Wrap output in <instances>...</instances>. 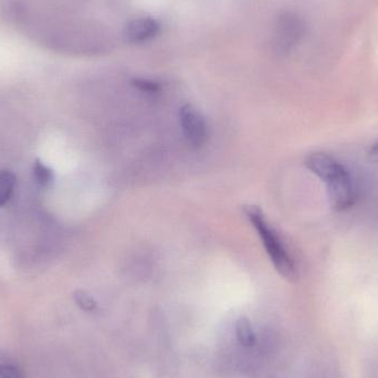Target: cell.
Masks as SVG:
<instances>
[{
	"label": "cell",
	"mask_w": 378,
	"mask_h": 378,
	"mask_svg": "<svg viewBox=\"0 0 378 378\" xmlns=\"http://www.w3.org/2000/svg\"><path fill=\"white\" fill-rule=\"evenodd\" d=\"M245 214L249 221L252 223L259 236L261 237L264 249L267 251L268 256L271 259V262L277 273L286 280H295L297 268L294 264L293 259L286 250V246L283 245L280 236L273 227L270 226L261 209H259L256 206H247L245 208Z\"/></svg>",
	"instance_id": "6da1fadb"
},
{
	"label": "cell",
	"mask_w": 378,
	"mask_h": 378,
	"mask_svg": "<svg viewBox=\"0 0 378 378\" xmlns=\"http://www.w3.org/2000/svg\"><path fill=\"white\" fill-rule=\"evenodd\" d=\"M325 184L329 206L334 212L348 209L356 202V185L347 169Z\"/></svg>",
	"instance_id": "7a4b0ae2"
},
{
	"label": "cell",
	"mask_w": 378,
	"mask_h": 378,
	"mask_svg": "<svg viewBox=\"0 0 378 378\" xmlns=\"http://www.w3.org/2000/svg\"><path fill=\"white\" fill-rule=\"evenodd\" d=\"M180 122L188 144H191L195 148H199L206 143L208 135L206 122L202 113L195 106L191 104L182 106L180 111Z\"/></svg>",
	"instance_id": "3957f363"
},
{
	"label": "cell",
	"mask_w": 378,
	"mask_h": 378,
	"mask_svg": "<svg viewBox=\"0 0 378 378\" xmlns=\"http://www.w3.org/2000/svg\"><path fill=\"white\" fill-rule=\"evenodd\" d=\"M304 33V22L299 16L286 12L277 20V44L282 51L293 48L302 38Z\"/></svg>",
	"instance_id": "277c9868"
},
{
	"label": "cell",
	"mask_w": 378,
	"mask_h": 378,
	"mask_svg": "<svg viewBox=\"0 0 378 378\" xmlns=\"http://www.w3.org/2000/svg\"><path fill=\"white\" fill-rule=\"evenodd\" d=\"M304 164L309 171L324 182H329L346 169L336 158L325 153H312L305 158Z\"/></svg>",
	"instance_id": "5b68a950"
},
{
	"label": "cell",
	"mask_w": 378,
	"mask_h": 378,
	"mask_svg": "<svg viewBox=\"0 0 378 378\" xmlns=\"http://www.w3.org/2000/svg\"><path fill=\"white\" fill-rule=\"evenodd\" d=\"M160 31V24L153 18H137L126 25L124 35L130 42L141 44L154 38Z\"/></svg>",
	"instance_id": "8992f818"
},
{
	"label": "cell",
	"mask_w": 378,
	"mask_h": 378,
	"mask_svg": "<svg viewBox=\"0 0 378 378\" xmlns=\"http://www.w3.org/2000/svg\"><path fill=\"white\" fill-rule=\"evenodd\" d=\"M16 186V176L8 171H0V207L10 199Z\"/></svg>",
	"instance_id": "52a82bcc"
},
{
	"label": "cell",
	"mask_w": 378,
	"mask_h": 378,
	"mask_svg": "<svg viewBox=\"0 0 378 378\" xmlns=\"http://www.w3.org/2000/svg\"><path fill=\"white\" fill-rule=\"evenodd\" d=\"M236 334L238 341L243 346H252L256 343V335L253 332L251 323L247 318H240L236 323Z\"/></svg>",
	"instance_id": "ba28073f"
},
{
	"label": "cell",
	"mask_w": 378,
	"mask_h": 378,
	"mask_svg": "<svg viewBox=\"0 0 378 378\" xmlns=\"http://www.w3.org/2000/svg\"><path fill=\"white\" fill-rule=\"evenodd\" d=\"M33 178L42 187H46L53 182V173L51 169L44 163H41L39 160H37L33 164Z\"/></svg>",
	"instance_id": "9c48e42d"
},
{
	"label": "cell",
	"mask_w": 378,
	"mask_h": 378,
	"mask_svg": "<svg viewBox=\"0 0 378 378\" xmlns=\"http://www.w3.org/2000/svg\"><path fill=\"white\" fill-rule=\"evenodd\" d=\"M74 300H76V304L79 305L82 310L85 311H93L96 309V300L91 297L90 294L87 293L85 291H76L74 293Z\"/></svg>",
	"instance_id": "30bf717a"
},
{
	"label": "cell",
	"mask_w": 378,
	"mask_h": 378,
	"mask_svg": "<svg viewBox=\"0 0 378 378\" xmlns=\"http://www.w3.org/2000/svg\"><path fill=\"white\" fill-rule=\"evenodd\" d=\"M132 83L134 87H137L139 90L143 91V92L156 93L161 90V87L157 82L152 81V80L137 78V79H134Z\"/></svg>",
	"instance_id": "8fae6325"
},
{
	"label": "cell",
	"mask_w": 378,
	"mask_h": 378,
	"mask_svg": "<svg viewBox=\"0 0 378 378\" xmlns=\"http://www.w3.org/2000/svg\"><path fill=\"white\" fill-rule=\"evenodd\" d=\"M0 376L3 378H24L22 372L12 365H0Z\"/></svg>",
	"instance_id": "7c38bea8"
},
{
	"label": "cell",
	"mask_w": 378,
	"mask_h": 378,
	"mask_svg": "<svg viewBox=\"0 0 378 378\" xmlns=\"http://www.w3.org/2000/svg\"><path fill=\"white\" fill-rule=\"evenodd\" d=\"M368 154L370 161L374 162V163H378V141H376L374 144L370 145Z\"/></svg>",
	"instance_id": "4fadbf2b"
}]
</instances>
